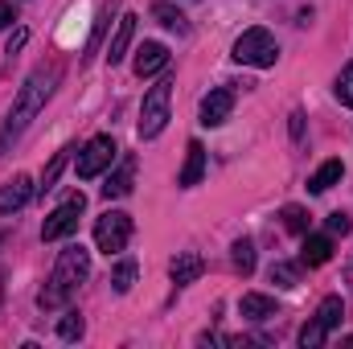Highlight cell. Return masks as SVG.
<instances>
[{
  "instance_id": "1",
  "label": "cell",
  "mask_w": 353,
  "mask_h": 349,
  "mask_svg": "<svg viewBox=\"0 0 353 349\" xmlns=\"http://www.w3.org/2000/svg\"><path fill=\"white\" fill-rule=\"evenodd\" d=\"M90 275V251L83 243H74V247H66L58 263H54V275H50V283L41 288V296H37V304L46 308V312H54V308H66L70 300H74V292L83 288V279Z\"/></svg>"
},
{
  "instance_id": "2",
  "label": "cell",
  "mask_w": 353,
  "mask_h": 349,
  "mask_svg": "<svg viewBox=\"0 0 353 349\" xmlns=\"http://www.w3.org/2000/svg\"><path fill=\"white\" fill-rule=\"evenodd\" d=\"M54 83H58V70H33L29 79H25V87H21V94H17V103H12V111H8V119H4V128H0V157L8 152V144L29 128V119L46 107V99H50V90H54Z\"/></svg>"
},
{
  "instance_id": "3",
  "label": "cell",
  "mask_w": 353,
  "mask_h": 349,
  "mask_svg": "<svg viewBox=\"0 0 353 349\" xmlns=\"http://www.w3.org/2000/svg\"><path fill=\"white\" fill-rule=\"evenodd\" d=\"M230 58H234L239 66H255V70H267V66H275V62H279V46H275V37H271L267 29H247V33L234 41Z\"/></svg>"
},
{
  "instance_id": "4",
  "label": "cell",
  "mask_w": 353,
  "mask_h": 349,
  "mask_svg": "<svg viewBox=\"0 0 353 349\" xmlns=\"http://www.w3.org/2000/svg\"><path fill=\"white\" fill-rule=\"evenodd\" d=\"M169 99H173V83H169V79H161L157 87L144 94V103H140V123H136L140 140H157V136L165 132V123H169Z\"/></svg>"
},
{
  "instance_id": "5",
  "label": "cell",
  "mask_w": 353,
  "mask_h": 349,
  "mask_svg": "<svg viewBox=\"0 0 353 349\" xmlns=\"http://www.w3.org/2000/svg\"><path fill=\"white\" fill-rule=\"evenodd\" d=\"M341 317H345L341 296H325V300H321V308H316V317L300 329V346H304V349H321L325 341H329V333L341 325Z\"/></svg>"
},
{
  "instance_id": "6",
  "label": "cell",
  "mask_w": 353,
  "mask_h": 349,
  "mask_svg": "<svg viewBox=\"0 0 353 349\" xmlns=\"http://www.w3.org/2000/svg\"><path fill=\"white\" fill-rule=\"evenodd\" d=\"M128 239H132V218H128L123 210H107V214L94 222V247H99L103 255H119V251L128 247Z\"/></svg>"
},
{
  "instance_id": "7",
  "label": "cell",
  "mask_w": 353,
  "mask_h": 349,
  "mask_svg": "<svg viewBox=\"0 0 353 349\" xmlns=\"http://www.w3.org/2000/svg\"><path fill=\"white\" fill-rule=\"evenodd\" d=\"M83 210H87V197L83 193H70L50 218H46V226H41V239L46 243H58V239H70L74 230H79V218H83Z\"/></svg>"
},
{
  "instance_id": "8",
  "label": "cell",
  "mask_w": 353,
  "mask_h": 349,
  "mask_svg": "<svg viewBox=\"0 0 353 349\" xmlns=\"http://www.w3.org/2000/svg\"><path fill=\"white\" fill-rule=\"evenodd\" d=\"M115 152H119V148H115L111 136H94V140H87V148L79 152V177L90 181V177H99L103 169H111Z\"/></svg>"
},
{
  "instance_id": "9",
  "label": "cell",
  "mask_w": 353,
  "mask_h": 349,
  "mask_svg": "<svg viewBox=\"0 0 353 349\" xmlns=\"http://www.w3.org/2000/svg\"><path fill=\"white\" fill-rule=\"evenodd\" d=\"M230 111H234V90L214 87L201 99V123H205V128H222V123L230 119Z\"/></svg>"
},
{
  "instance_id": "10",
  "label": "cell",
  "mask_w": 353,
  "mask_h": 349,
  "mask_svg": "<svg viewBox=\"0 0 353 349\" xmlns=\"http://www.w3.org/2000/svg\"><path fill=\"white\" fill-rule=\"evenodd\" d=\"M29 197H33V181L25 173H17L12 181L0 185V214H17L21 206H29Z\"/></svg>"
},
{
  "instance_id": "11",
  "label": "cell",
  "mask_w": 353,
  "mask_h": 349,
  "mask_svg": "<svg viewBox=\"0 0 353 349\" xmlns=\"http://www.w3.org/2000/svg\"><path fill=\"white\" fill-rule=\"evenodd\" d=\"M169 66V50L161 46V41H144L140 50H136V74L140 79H152V74H161Z\"/></svg>"
},
{
  "instance_id": "12",
  "label": "cell",
  "mask_w": 353,
  "mask_h": 349,
  "mask_svg": "<svg viewBox=\"0 0 353 349\" xmlns=\"http://www.w3.org/2000/svg\"><path fill=\"white\" fill-rule=\"evenodd\" d=\"M132 185H136V157H123V161H119V169L107 177L103 197H107V201H111V197H128V193H132Z\"/></svg>"
},
{
  "instance_id": "13",
  "label": "cell",
  "mask_w": 353,
  "mask_h": 349,
  "mask_svg": "<svg viewBox=\"0 0 353 349\" xmlns=\"http://www.w3.org/2000/svg\"><path fill=\"white\" fill-rule=\"evenodd\" d=\"M201 271H205V263H201V255H197V251H181V255L169 263V275H173L176 288L197 283V279H201Z\"/></svg>"
},
{
  "instance_id": "14",
  "label": "cell",
  "mask_w": 353,
  "mask_h": 349,
  "mask_svg": "<svg viewBox=\"0 0 353 349\" xmlns=\"http://www.w3.org/2000/svg\"><path fill=\"white\" fill-rule=\"evenodd\" d=\"M132 37H136V17L128 12V17H119V29H115V37H111V46H107V66H119V62L128 58Z\"/></svg>"
},
{
  "instance_id": "15",
  "label": "cell",
  "mask_w": 353,
  "mask_h": 349,
  "mask_svg": "<svg viewBox=\"0 0 353 349\" xmlns=\"http://www.w3.org/2000/svg\"><path fill=\"white\" fill-rule=\"evenodd\" d=\"M201 177H205V148L193 140V144L185 148V169L176 177V185H181V189H193V185H201Z\"/></svg>"
},
{
  "instance_id": "16",
  "label": "cell",
  "mask_w": 353,
  "mask_h": 349,
  "mask_svg": "<svg viewBox=\"0 0 353 349\" xmlns=\"http://www.w3.org/2000/svg\"><path fill=\"white\" fill-rule=\"evenodd\" d=\"M329 259H333V235H308L300 251V267H325Z\"/></svg>"
},
{
  "instance_id": "17",
  "label": "cell",
  "mask_w": 353,
  "mask_h": 349,
  "mask_svg": "<svg viewBox=\"0 0 353 349\" xmlns=\"http://www.w3.org/2000/svg\"><path fill=\"white\" fill-rule=\"evenodd\" d=\"M341 177H345V165L341 161H325L316 173L308 177V193H329L333 185H341Z\"/></svg>"
},
{
  "instance_id": "18",
  "label": "cell",
  "mask_w": 353,
  "mask_h": 349,
  "mask_svg": "<svg viewBox=\"0 0 353 349\" xmlns=\"http://www.w3.org/2000/svg\"><path fill=\"white\" fill-rule=\"evenodd\" d=\"M239 312H243L247 321H267V317H275V300H271V296H259V292H247V296L239 300Z\"/></svg>"
},
{
  "instance_id": "19",
  "label": "cell",
  "mask_w": 353,
  "mask_h": 349,
  "mask_svg": "<svg viewBox=\"0 0 353 349\" xmlns=\"http://www.w3.org/2000/svg\"><path fill=\"white\" fill-rule=\"evenodd\" d=\"M132 283H136V263H132V259L115 263V271H111V288H115L119 296H128V292H132Z\"/></svg>"
},
{
  "instance_id": "20",
  "label": "cell",
  "mask_w": 353,
  "mask_h": 349,
  "mask_svg": "<svg viewBox=\"0 0 353 349\" xmlns=\"http://www.w3.org/2000/svg\"><path fill=\"white\" fill-rule=\"evenodd\" d=\"M70 152H74V148H62V152H54V161H50V169H46V177H41V185H37L41 193H50V189L58 185V177H62V169H66V161H70Z\"/></svg>"
},
{
  "instance_id": "21",
  "label": "cell",
  "mask_w": 353,
  "mask_h": 349,
  "mask_svg": "<svg viewBox=\"0 0 353 349\" xmlns=\"http://www.w3.org/2000/svg\"><path fill=\"white\" fill-rule=\"evenodd\" d=\"M152 17H157L165 29H176V33H185V29H189V25H185V12L173 8V4H152Z\"/></svg>"
},
{
  "instance_id": "22",
  "label": "cell",
  "mask_w": 353,
  "mask_h": 349,
  "mask_svg": "<svg viewBox=\"0 0 353 349\" xmlns=\"http://www.w3.org/2000/svg\"><path fill=\"white\" fill-rule=\"evenodd\" d=\"M234 267H239L243 275L255 271V243H251V239H239V243H234Z\"/></svg>"
},
{
  "instance_id": "23",
  "label": "cell",
  "mask_w": 353,
  "mask_h": 349,
  "mask_svg": "<svg viewBox=\"0 0 353 349\" xmlns=\"http://www.w3.org/2000/svg\"><path fill=\"white\" fill-rule=\"evenodd\" d=\"M308 210H300V206H283V226L292 230V235H308Z\"/></svg>"
},
{
  "instance_id": "24",
  "label": "cell",
  "mask_w": 353,
  "mask_h": 349,
  "mask_svg": "<svg viewBox=\"0 0 353 349\" xmlns=\"http://www.w3.org/2000/svg\"><path fill=\"white\" fill-rule=\"evenodd\" d=\"M83 329H87V325H83V317H79L74 308L58 321V337H62V341H79V337H83Z\"/></svg>"
},
{
  "instance_id": "25",
  "label": "cell",
  "mask_w": 353,
  "mask_h": 349,
  "mask_svg": "<svg viewBox=\"0 0 353 349\" xmlns=\"http://www.w3.org/2000/svg\"><path fill=\"white\" fill-rule=\"evenodd\" d=\"M271 283L296 288V283H300V267H296V263H275V267H271Z\"/></svg>"
},
{
  "instance_id": "26",
  "label": "cell",
  "mask_w": 353,
  "mask_h": 349,
  "mask_svg": "<svg viewBox=\"0 0 353 349\" xmlns=\"http://www.w3.org/2000/svg\"><path fill=\"white\" fill-rule=\"evenodd\" d=\"M337 99H341L345 107H353V62L341 70V79H337Z\"/></svg>"
},
{
  "instance_id": "27",
  "label": "cell",
  "mask_w": 353,
  "mask_h": 349,
  "mask_svg": "<svg viewBox=\"0 0 353 349\" xmlns=\"http://www.w3.org/2000/svg\"><path fill=\"white\" fill-rule=\"evenodd\" d=\"M329 235H350V214H329Z\"/></svg>"
},
{
  "instance_id": "28",
  "label": "cell",
  "mask_w": 353,
  "mask_h": 349,
  "mask_svg": "<svg viewBox=\"0 0 353 349\" xmlns=\"http://www.w3.org/2000/svg\"><path fill=\"white\" fill-rule=\"evenodd\" d=\"M12 21H17V12H12V4H8V0H0V29H8Z\"/></svg>"
},
{
  "instance_id": "29",
  "label": "cell",
  "mask_w": 353,
  "mask_h": 349,
  "mask_svg": "<svg viewBox=\"0 0 353 349\" xmlns=\"http://www.w3.org/2000/svg\"><path fill=\"white\" fill-rule=\"evenodd\" d=\"M25 41H29V33H25V29H17V33L8 37V54H17V50H21Z\"/></svg>"
},
{
  "instance_id": "30",
  "label": "cell",
  "mask_w": 353,
  "mask_h": 349,
  "mask_svg": "<svg viewBox=\"0 0 353 349\" xmlns=\"http://www.w3.org/2000/svg\"><path fill=\"white\" fill-rule=\"evenodd\" d=\"M292 140H304V115L292 111Z\"/></svg>"
},
{
  "instance_id": "31",
  "label": "cell",
  "mask_w": 353,
  "mask_h": 349,
  "mask_svg": "<svg viewBox=\"0 0 353 349\" xmlns=\"http://www.w3.org/2000/svg\"><path fill=\"white\" fill-rule=\"evenodd\" d=\"M345 349H353V337H345Z\"/></svg>"
}]
</instances>
